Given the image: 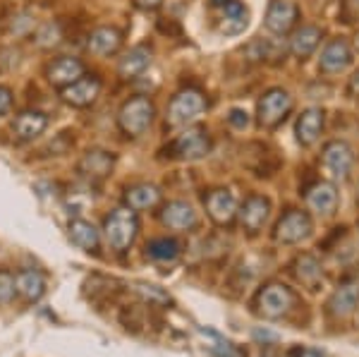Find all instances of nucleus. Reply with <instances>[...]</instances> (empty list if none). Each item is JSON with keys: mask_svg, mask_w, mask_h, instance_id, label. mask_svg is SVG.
I'll use <instances>...</instances> for the list:
<instances>
[{"mask_svg": "<svg viewBox=\"0 0 359 357\" xmlns=\"http://www.w3.org/2000/svg\"><path fill=\"white\" fill-rule=\"evenodd\" d=\"M321 39H323L321 27H316V25L297 27L292 32V36H290V53L297 58V60H306V58H309L318 48Z\"/></svg>", "mask_w": 359, "mask_h": 357, "instance_id": "21", "label": "nucleus"}, {"mask_svg": "<svg viewBox=\"0 0 359 357\" xmlns=\"http://www.w3.org/2000/svg\"><path fill=\"white\" fill-rule=\"evenodd\" d=\"M287 357H326V355L316 348H302V345H297V348H292L290 353H287Z\"/></svg>", "mask_w": 359, "mask_h": 357, "instance_id": "36", "label": "nucleus"}, {"mask_svg": "<svg viewBox=\"0 0 359 357\" xmlns=\"http://www.w3.org/2000/svg\"><path fill=\"white\" fill-rule=\"evenodd\" d=\"M228 123L233 125L235 130H247L249 128V115L245 111H240V108H233L228 115Z\"/></svg>", "mask_w": 359, "mask_h": 357, "instance_id": "35", "label": "nucleus"}, {"mask_svg": "<svg viewBox=\"0 0 359 357\" xmlns=\"http://www.w3.org/2000/svg\"><path fill=\"white\" fill-rule=\"evenodd\" d=\"M13 106V91L8 86H0V115H5Z\"/></svg>", "mask_w": 359, "mask_h": 357, "instance_id": "37", "label": "nucleus"}, {"mask_svg": "<svg viewBox=\"0 0 359 357\" xmlns=\"http://www.w3.org/2000/svg\"><path fill=\"white\" fill-rule=\"evenodd\" d=\"M113 166H115V154L106 151V149H89V151L82 156V161H79L77 170H79V175L86 177V180L98 182V180H106V177L111 175Z\"/></svg>", "mask_w": 359, "mask_h": 357, "instance_id": "17", "label": "nucleus"}, {"mask_svg": "<svg viewBox=\"0 0 359 357\" xmlns=\"http://www.w3.org/2000/svg\"><path fill=\"white\" fill-rule=\"evenodd\" d=\"M347 96L350 99H359V70L357 72H352V77L347 79Z\"/></svg>", "mask_w": 359, "mask_h": 357, "instance_id": "38", "label": "nucleus"}, {"mask_svg": "<svg viewBox=\"0 0 359 357\" xmlns=\"http://www.w3.org/2000/svg\"><path fill=\"white\" fill-rule=\"evenodd\" d=\"M304 201H306V209H309L311 214L328 218L335 214V209H338V187H335V182H331V180H318L306 189Z\"/></svg>", "mask_w": 359, "mask_h": 357, "instance_id": "14", "label": "nucleus"}, {"mask_svg": "<svg viewBox=\"0 0 359 357\" xmlns=\"http://www.w3.org/2000/svg\"><path fill=\"white\" fill-rule=\"evenodd\" d=\"M314 230L311 216L302 209H287L285 214L278 218L273 228V240L278 245H297L306 240Z\"/></svg>", "mask_w": 359, "mask_h": 357, "instance_id": "8", "label": "nucleus"}, {"mask_svg": "<svg viewBox=\"0 0 359 357\" xmlns=\"http://www.w3.org/2000/svg\"><path fill=\"white\" fill-rule=\"evenodd\" d=\"M17 295V283H15V274L10 271H0V304H10Z\"/></svg>", "mask_w": 359, "mask_h": 357, "instance_id": "32", "label": "nucleus"}, {"mask_svg": "<svg viewBox=\"0 0 359 357\" xmlns=\"http://www.w3.org/2000/svg\"><path fill=\"white\" fill-rule=\"evenodd\" d=\"M135 5L144 13H154V10H158L163 5V0H135Z\"/></svg>", "mask_w": 359, "mask_h": 357, "instance_id": "39", "label": "nucleus"}, {"mask_svg": "<svg viewBox=\"0 0 359 357\" xmlns=\"http://www.w3.org/2000/svg\"><path fill=\"white\" fill-rule=\"evenodd\" d=\"M103 233H106L108 245L115 252H127L135 245L139 235V218L137 211L130 206H115L103 221Z\"/></svg>", "mask_w": 359, "mask_h": 357, "instance_id": "2", "label": "nucleus"}, {"mask_svg": "<svg viewBox=\"0 0 359 357\" xmlns=\"http://www.w3.org/2000/svg\"><path fill=\"white\" fill-rule=\"evenodd\" d=\"M355 48L359 50V32H357V39H355Z\"/></svg>", "mask_w": 359, "mask_h": 357, "instance_id": "40", "label": "nucleus"}, {"mask_svg": "<svg viewBox=\"0 0 359 357\" xmlns=\"http://www.w3.org/2000/svg\"><path fill=\"white\" fill-rule=\"evenodd\" d=\"M84 62L77 60V58H69V55H62V58H55L53 62L48 65V70H46V77H48V82L57 86V89H62V86L77 82L79 77H84Z\"/></svg>", "mask_w": 359, "mask_h": 357, "instance_id": "19", "label": "nucleus"}, {"mask_svg": "<svg viewBox=\"0 0 359 357\" xmlns=\"http://www.w3.org/2000/svg\"><path fill=\"white\" fill-rule=\"evenodd\" d=\"M206 214L216 226H230L237 218V201L235 194L225 187H216L204 194Z\"/></svg>", "mask_w": 359, "mask_h": 357, "instance_id": "12", "label": "nucleus"}, {"mask_svg": "<svg viewBox=\"0 0 359 357\" xmlns=\"http://www.w3.org/2000/svg\"><path fill=\"white\" fill-rule=\"evenodd\" d=\"M206 108H208L206 96L201 94L199 89L187 86V89L177 91V94L170 99V103H168L165 120H168V125H172V128H189L194 120H199L201 115L206 113Z\"/></svg>", "mask_w": 359, "mask_h": 357, "instance_id": "3", "label": "nucleus"}, {"mask_svg": "<svg viewBox=\"0 0 359 357\" xmlns=\"http://www.w3.org/2000/svg\"><path fill=\"white\" fill-rule=\"evenodd\" d=\"M36 43L41 46V48H53V46H57L60 43V27L53 25V22L43 25L36 34Z\"/></svg>", "mask_w": 359, "mask_h": 357, "instance_id": "31", "label": "nucleus"}, {"mask_svg": "<svg viewBox=\"0 0 359 357\" xmlns=\"http://www.w3.org/2000/svg\"><path fill=\"white\" fill-rule=\"evenodd\" d=\"M352 163H355V151H352V147L347 142L333 140L323 147L321 170L331 182L347 180V175H350V170H352Z\"/></svg>", "mask_w": 359, "mask_h": 357, "instance_id": "7", "label": "nucleus"}, {"mask_svg": "<svg viewBox=\"0 0 359 357\" xmlns=\"http://www.w3.org/2000/svg\"><path fill=\"white\" fill-rule=\"evenodd\" d=\"M357 197H359V187H357Z\"/></svg>", "mask_w": 359, "mask_h": 357, "instance_id": "42", "label": "nucleus"}, {"mask_svg": "<svg viewBox=\"0 0 359 357\" xmlns=\"http://www.w3.org/2000/svg\"><path fill=\"white\" fill-rule=\"evenodd\" d=\"M180 243L172 238H156L147 245V257H151L154 262L161 264H172L180 257Z\"/></svg>", "mask_w": 359, "mask_h": 357, "instance_id": "29", "label": "nucleus"}, {"mask_svg": "<svg viewBox=\"0 0 359 357\" xmlns=\"http://www.w3.org/2000/svg\"><path fill=\"white\" fill-rule=\"evenodd\" d=\"M17 283V295H22L27 302H39L46 292V278L36 269H25V271L15 274Z\"/></svg>", "mask_w": 359, "mask_h": 357, "instance_id": "25", "label": "nucleus"}, {"mask_svg": "<svg viewBox=\"0 0 359 357\" xmlns=\"http://www.w3.org/2000/svg\"><path fill=\"white\" fill-rule=\"evenodd\" d=\"M156 118V106L149 96H132L118 111V125L127 137H142L151 128Z\"/></svg>", "mask_w": 359, "mask_h": 357, "instance_id": "5", "label": "nucleus"}, {"mask_svg": "<svg viewBox=\"0 0 359 357\" xmlns=\"http://www.w3.org/2000/svg\"><path fill=\"white\" fill-rule=\"evenodd\" d=\"M208 333H211V331H208ZM211 338H213L216 343L208 345V348H211V353L216 355V357H242V355L235 350V345H230L228 341H221V338H218L216 333H211Z\"/></svg>", "mask_w": 359, "mask_h": 357, "instance_id": "33", "label": "nucleus"}, {"mask_svg": "<svg viewBox=\"0 0 359 357\" xmlns=\"http://www.w3.org/2000/svg\"><path fill=\"white\" fill-rule=\"evenodd\" d=\"M149 65H151V48L149 46H137L130 53H125V58H120L118 72L123 79H135L147 72Z\"/></svg>", "mask_w": 359, "mask_h": 357, "instance_id": "26", "label": "nucleus"}, {"mask_svg": "<svg viewBox=\"0 0 359 357\" xmlns=\"http://www.w3.org/2000/svg\"><path fill=\"white\" fill-rule=\"evenodd\" d=\"M161 189L156 185H149V182H139V185H132L125 189V206L135 211H149L156 209L161 204Z\"/></svg>", "mask_w": 359, "mask_h": 357, "instance_id": "24", "label": "nucleus"}, {"mask_svg": "<svg viewBox=\"0 0 359 357\" xmlns=\"http://www.w3.org/2000/svg\"><path fill=\"white\" fill-rule=\"evenodd\" d=\"M323 125H326V113H323V108H318V106L304 108V111L297 115V123H294V140L304 149L314 147L323 132Z\"/></svg>", "mask_w": 359, "mask_h": 357, "instance_id": "15", "label": "nucleus"}, {"mask_svg": "<svg viewBox=\"0 0 359 357\" xmlns=\"http://www.w3.org/2000/svg\"><path fill=\"white\" fill-rule=\"evenodd\" d=\"M357 243H359V223H357Z\"/></svg>", "mask_w": 359, "mask_h": 357, "instance_id": "41", "label": "nucleus"}, {"mask_svg": "<svg viewBox=\"0 0 359 357\" xmlns=\"http://www.w3.org/2000/svg\"><path fill=\"white\" fill-rule=\"evenodd\" d=\"M271 216V201L264 194H249L245 204L237 209V221L249 235H257Z\"/></svg>", "mask_w": 359, "mask_h": 357, "instance_id": "13", "label": "nucleus"}, {"mask_svg": "<svg viewBox=\"0 0 359 357\" xmlns=\"http://www.w3.org/2000/svg\"><path fill=\"white\" fill-rule=\"evenodd\" d=\"M352 58L355 55H352L350 43H347L343 36L331 39V41L323 46L321 55H318V72L328 74V77L345 72L347 67L352 65Z\"/></svg>", "mask_w": 359, "mask_h": 357, "instance_id": "11", "label": "nucleus"}, {"mask_svg": "<svg viewBox=\"0 0 359 357\" xmlns=\"http://www.w3.org/2000/svg\"><path fill=\"white\" fill-rule=\"evenodd\" d=\"M48 128V118L39 111H25L15 118L13 123V135L20 142H32L39 135H43V130Z\"/></svg>", "mask_w": 359, "mask_h": 357, "instance_id": "23", "label": "nucleus"}, {"mask_svg": "<svg viewBox=\"0 0 359 357\" xmlns=\"http://www.w3.org/2000/svg\"><path fill=\"white\" fill-rule=\"evenodd\" d=\"M165 156L177 159V161H199L211 154V135H208L206 128H187L172 140L168 147L163 149Z\"/></svg>", "mask_w": 359, "mask_h": 357, "instance_id": "6", "label": "nucleus"}, {"mask_svg": "<svg viewBox=\"0 0 359 357\" xmlns=\"http://www.w3.org/2000/svg\"><path fill=\"white\" fill-rule=\"evenodd\" d=\"M218 10V32L225 36H237L249 27V8L242 0H211Z\"/></svg>", "mask_w": 359, "mask_h": 357, "instance_id": "10", "label": "nucleus"}, {"mask_svg": "<svg viewBox=\"0 0 359 357\" xmlns=\"http://www.w3.org/2000/svg\"><path fill=\"white\" fill-rule=\"evenodd\" d=\"M292 96L290 91L273 86V89L264 91L262 99L257 101V125L262 130H276L278 125L285 123V118L292 113Z\"/></svg>", "mask_w": 359, "mask_h": 357, "instance_id": "4", "label": "nucleus"}, {"mask_svg": "<svg viewBox=\"0 0 359 357\" xmlns=\"http://www.w3.org/2000/svg\"><path fill=\"white\" fill-rule=\"evenodd\" d=\"M135 290L142 295V300L144 302H149L151 307H168L172 300H170V295L163 290V288H158V285H147V283H137L135 285Z\"/></svg>", "mask_w": 359, "mask_h": 357, "instance_id": "30", "label": "nucleus"}, {"mask_svg": "<svg viewBox=\"0 0 359 357\" xmlns=\"http://www.w3.org/2000/svg\"><path fill=\"white\" fill-rule=\"evenodd\" d=\"M290 269H292L294 278H297L299 283L306 285V288H316L318 281L323 278L321 262H318L314 255H309V252H304V255H299L297 259H294Z\"/></svg>", "mask_w": 359, "mask_h": 357, "instance_id": "27", "label": "nucleus"}, {"mask_svg": "<svg viewBox=\"0 0 359 357\" xmlns=\"http://www.w3.org/2000/svg\"><path fill=\"white\" fill-rule=\"evenodd\" d=\"M36 27V22L32 20V15L29 13H22V15H17L15 17V22H13V34L15 36H27L32 29Z\"/></svg>", "mask_w": 359, "mask_h": 357, "instance_id": "34", "label": "nucleus"}, {"mask_svg": "<svg viewBox=\"0 0 359 357\" xmlns=\"http://www.w3.org/2000/svg\"><path fill=\"white\" fill-rule=\"evenodd\" d=\"M98 94H101V79L94 77V74H84L77 82L67 84L60 89V99L72 108H86L91 106Z\"/></svg>", "mask_w": 359, "mask_h": 357, "instance_id": "16", "label": "nucleus"}, {"mask_svg": "<svg viewBox=\"0 0 359 357\" xmlns=\"http://www.w3.org/2000/svg\"><path fill=\"white\" fill-rule=\"evenodd\" d=\"M123 39H125V34L120 32L118 27H98L91 32L89 41H86V48H89V53H94L98 58H108L123 48Z\"/></svg>", "mask_w": 359, "mask_h": 357, "instance_id": "20", "label": "nucleus"}, {"mask_svg": "<svg viewBox=\"0 0 359 357\" xmlns=\"http://www.w3.org/2000/svg\"><path fill=\"white\" fill-rule=\"evenodd\" d=\"M359 307V283H343L335 288V292L328 300V312L335 319H345V316L355 314Z\"/></svg>", "mask_w": 359, "mask_h": 357, "instance_id": "22", "label": "nucleus"}, {"mask_svg": "<svg viewBox=\"0 0 359 357\" xmlns=\"http://www.w3.org/2000/svg\"><path fill=\"white\" fill-rule=\"evenodd\" d=\"M299 22V8L292 0H269V8L264 15V27L273 36H285L297 29Z\"/></svg>", "mask_w": 359, "mask_h": 357, "instance_id": "9", "label": "nucleus"}, {"mask_svg": "<svg viewBox=\"0 0 359 357\" xmlns=\"http://www.w3.org/2000/svg\"><path fill=\"white\" fill-rule=\"evenodd\" d=\"M294 307H297V292L285 283H278V281L262 285L257 290V297H254V309L264 319H283Z\"/></svg>", "mask_w": 359, "mask_h": 357, "instance_id": "1", "label": "nucleus"}, {"mask_svg": "<svg viewBox=\"0 0 359 357\" xmlns=\"http://www.w3.org/2000/svg\"><path fill=\"white\" fill-rule=\"evenodd\" d=\"M161 223L170 230H177V233H184V230H194L196 223H199V216L192 209V204L187 201H168L161 211Z\"/></svg>", "mask_w": 359, "mask_h": 357, "instance_id": "18", "label": "nucleus"}, {"mask_svg": "<svg viewBox=\"0 0 359 357\" xmlns=\"http://www.w3.org/2000/svg\"><path fill=\"white\" fill-rule=\"evenodd\" d=\"M69 238H72L74 245L82 247L86 252L98 250V230L89 221H84V218H74L69 223Z\"/></svg>", "mask_w": 359, "mask_h": 357, "instance_id": "28", "label": "nucleus"}]
</instances>
